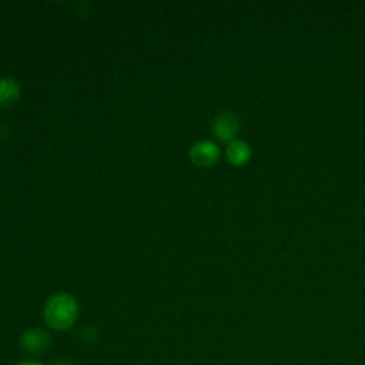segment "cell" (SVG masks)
Instances as JSON below:
<instances>
[{"mask_svg":"<svg viewBox=\"0 0 365 365\" xmlns=\"http://www.w3.org/2000/svg\"><path fill=\"white\" fill-rule=\"evenodd\" d=\"M77 315V301L73 296L67 293H58L52 296L43 310L46 324L56 331L70 330L76 323Z\"/></svg>","mask_w":365,"mask_h":365,"instance_id":"cell-1","label":"cell"},{"mask_svg":"<svg viewBox=\"0 0 365 365\" xmlns=\"http://www.w3.org/2000/svg\"><path fill=\"white\" fill-rule=\"evenodd\" d=\"M56 365H70V364H67V362H59V364H56Z\"/></svg>","mask_w":365,"mask_h":365,"instance_id":"cell-8","label":"cell"},{"mask_svg":"<svg viewBox=\"0 0 365 365\" xmlns=\"http://www.w3.org/2000/svg\"><path fill=\"white\" fill-rule=\"evenodd\" d=\"M239 128V117L232 112H223L213 121V133L220 142H233Z\"/></svg>","mask_w":365,"mask_h":365,"instance_id":"cell-2","label":"cell"},{"mask_svg":"<svg viewBox=\"0 0 365 365\" xmlns=\"http://www.w3.org/2000/svg\"><path fill=\"white\" fill-rule=\"evenodd\" d=\"M250 146L243 140H233L227 146V159L236 166L244 164L250 159Z\"/></svg>","mask_w":365,"mask_h":365,"instance_id":"cell-6","label":"cell"},{"mask_svg":"<svg viewBox=\"0 0 365 365\" xmlns=\"http://www.w3.org/2000/svg\"><path fill=\"white\" fill-rule=\"evenodd\" d=\"M16 365H44V364L37 362V361H23V362H19Z\"/></svg>","mask_w":365,"mask_h":365,"instance_id":"cell-7","label":"cell"},{"mask_svg":"<svg viewBox=\"0 0 365 365\" xmlns=\"http://www.w3.org/2000/svg\"><path fill=\"white\" fill-rule=\"evenodd\" d=\"M220 157V150L218 147L208 140H201L197 142L192 149H190V159L194 164L200 167H208L214 164Z\"/></svg>","mask_w":365,"mask_h":365,"instance_id":"cell-4","label":"cell"},{"mask_svg":"<svg viewBox=\"0 0 365 365\" xmlns=\"http://www.w3.org/2000/svg\"><path fill=\"white\" fill-rule=\"evenodd\" d=\"M20 96V86L12 77H0V107L12 106Z\"/></svg>","mask_w":365,"mask_h":365,"instance_id":"cell-5","label":"cell"},{"mask_svg":"<svg viewBox=\"0 0 365 365\" xmlns=\"http://www.w3.org/2000/svg\"><path fill=\"white\" fill-rule=\"evenodd\" d=\"M52 344L51 336L44 330L33 328L26 331L20 338V347L26 354L30 355H39L49 350Z\"/></svg>","mask_w":365,"mask_h":365,"instance_id":"cell-3","label":"cell"}]
</instances>
